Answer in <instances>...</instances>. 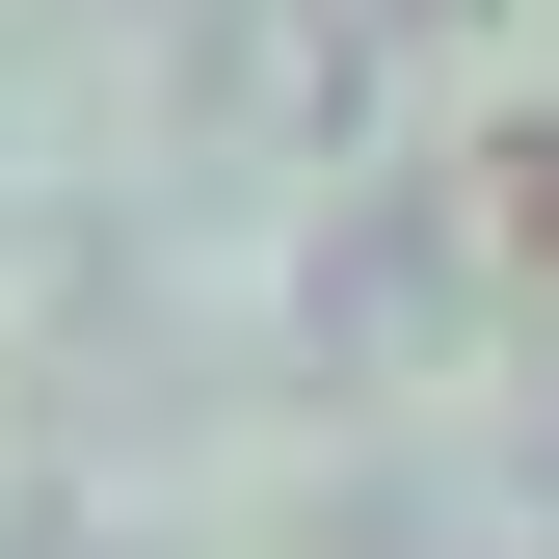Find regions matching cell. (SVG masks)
Listing matches in <instances>:
<instances>
[{"label":"cell","mask_w":559,"mask_h":559,"mask_svg":"<svg viewBox=\"0 0 559 559\" xmlns=\"http://www.w3.org/2000/svg\"><path fill=\"white\" fill-rule=\"evenodd\" d=\"M507 214H533V240H559V133H533V160H507Z\"/></svg>","instance_id":"obj_1"}]
</instances>
